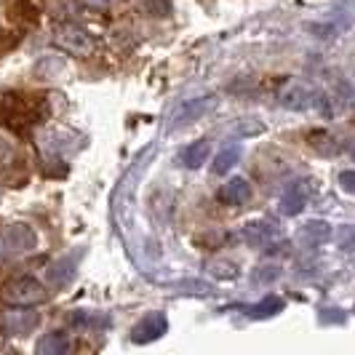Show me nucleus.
<instances>
[{
  "label": "nucleus",
  "mask_w": 355,
  "mask_h": 355,
  "mask_svg": "<svg viewBox=\"0 0 355 355\" xmlns=\"http://www.w3.org/2000/svg\"><path fill=\"white\" fill-rule=\"evenodd\" d=\"M0 297H3V302L17 304V307H35V304H43L49 300V291L40 281L24 275V278H14L3 286Z\"/></svg>",
  "instance_id": "f257e3e1"
},
{
  "label": "nucleus",
  "mask_w": 355,
  "mask_h": 355,
  "mask_svg": "<svg viewBox=\"0 0 355 355\" xmlns=\"http://www.w3.org/2000/svg\"><path fill=\"white\" fill-rule=\"evenodd\" d=\"M0 241H3V246L8 251V259L11 257H21V254H27V251H33L37 246L35 230L27 227V225H6L0 230Z\"/></svg>",
  "instance_id": "f03ea898"
},
{
  "label": "nucleus",
  "mask_w": 355,
  "mask_h": 355,
  "mask_svg": "<svg viewBox=\"0 0 355 355\" xmlns=\"http://www.w3.org/2000/svg\"><path fill=\"white\" fill-rule=\"evenodd\" d=\"M37 326H40V315L30 307H17L11 304V310L3 313V329L8 334H17V337H27L33 334Z\"/></svg>",
  "instance_id": "7ed1b4c3"
},
{
  "label": "nucleus",
  "mask_w": 355,
  "mask_h": 355,
  "mask_svg": "<svg viewBox=\"0 0 355 355\" xmlns=\"http://www.w3.org/2000/svg\"><path fill=\"white\" fill-rule=\"evenodd\" d=\"M75 275H78V254H67V257L56 259V262L49 267V284H51V288H56V291L67 288V286L75 281Z\"/></svg>",
  "instance_id": "20e7f679"
},
{
  "label": "nucleus",
  "mask_w": 355,
  "mask_h": 355,
  "mask_svg": "<svg viewBox=\"0 0 355 355\" xmlns=\"http://www.w3.org/2000/svg\"><path fill=\"white\" fill-rule=\"evenodd\" d=\"M307 198H310V184L300 179V182H291V187L284 193L281 198V206H284V214L288 216H297L307 206Z\"/></svg>",
  "instance_id": "39448f33"
},
{
  "label": "nucleus",
  "mask_w": 355,
  "mask_h": 355,
  "mask_svg": "<svg viewBox=\"0 0 355 355\" xmlns=\"http://www.w3.org/2000/svg\"><path fill=\"white\" fill-rule=\"evenodd\" d=\"M214 107V96H200V99H190L187 105L179 110L177 115H174V128H182V125H190L196 123L198 118H203L209 110Z\"/></svg>",
  "instance_id": "423d86ee"
},
{
  "label": "nucleus",
  "mask_w": 355,
  "mask_h": 355,
  "mask_svg": "<svg viewBox=\"0 0 355 355\" xmlns=\"http://www.w3.org/2000/svg\"><path fill=\"white\" fill-rule=\"evenodd\" d=\"M166 315L163 313H153V315H147V318L134 329V342H153V339H158L160 334H166Z\"/></svg>",
  "instance_id": "0eeeda50"
},
{
  "label": "nucleus",
  "mask_w": 355,
  "mask_h": 355,
  "mask_svg": "<svg viewBox=\"0 0 355 355\" xmlns=\"http://www.w3.org/2000/svg\"><path fill=\"white\" fill-rule=\"evenodd\" d=\"M243 238H246V243L249 246H267L272 238H275V227L270 225V222H262V219H257V222H249V225H243Z\"/></svg>",
  "instance_id": "6e6552de"
},
{
  "label": "nucleus",
  "mask_w": 355,
  "mask_h": 355,
  "mask_svg": "<svg viewBox=\"0 0 355 355\" xmlns=\"http://www.w3.org/2000/svg\"><path fill=\"white\" fill-rule=\"evenodd\" d=\"M219 196H222L225 203H230V206H243V203H249V198H251V184L246 179L235 177L222 187Z\"/></svg>",
  "instance_id": "1a4fd4ad"
},
{
  "label": "nucleus",
  "mask_w": 355,
  "mask_h": 355,
  "mask_svg": "<svg viewBox=\"0 0 355 355\" xmlns=\"http://www.w3.org/2000/svg\"><path fill=\"white\" fill-rule=\"evenodd\" d=\"M209 153H211L209 139H198V142L187 144V147L182 150V163H184L187 168H200V166L209 160Z\"/></svg>",
  "instance_id": "9d476101"
},
{
  "label": "nucleus",
  "mask_w": 355,
  "mask_h": 355,
  "mask_svg": "<svg viewBox=\"0 0 355 355\" xmlns=\"http://www.w3.org/2000/svg\"><path fill=\"white\" fill-rule=\"evenodd\" d=\"M241 160V144L238 142H230L227 147H222L219 150V155L214 158V166H211V171L216 174V177H225L227 171H230L232 166Z\"/></svg>",
  "instance_id": "9b49d317"
},
{
  "label": "nucleus",
  "mask_w": 355,
  "mask_h": 355,
  "mask_svg": "<svg viewBox=\"0 0 355 355\" xmlns=\"http://www.w3.org/2000/svg\"><path fill=\"white\" fill-rule=\"evenodd\" d=\"M313 102H315L313 91L304 89V86H291V89H286L281 94V105L288 107V110H307Z\"/></svg>",
  "instance_id": "f8f14e48"
},
{
  "label": "nucleus",
  "mask_w": 355,
  "mask_h": 355,
  "mask_svg": "<svg viewBox=\"0 0 355 355\" xmlns=\"http://www.w3.org/2000/svg\"><path fill=\"white\" fill-rule=\"evenodd\" d=\"M59 43H62V46H67L70 51H78V53L91 51V37L86 35L83 30H78V27H67V30H62V33H59Z\"/></svg>",
  "instance_id": "ddd939ff"
},
{
  "label": "nucleus",
  "mask_w": 355,
  "mask_h": 355,
  "mask_svg": "<svg viewBox=\"0 0 355 355\" xmlns=\"http://www.w3.org/2000/svg\"><path fill=\"white\" fill-rule=\"evenodd\" d=\"M70 350V339L64 337L62 331H53V334H46V337L37 342V353L43 355H62Z\"/></svg>",
  "instance_id": "4468645a"
},
{
  "label": "nucleus",
  "mask_w": 355,
  "mask_h": 355,
  "mask_svg": "<svg viewBox=\"0 0 355 355\" xmlns=\"http://www.w3.org/2000/svg\"><path fill=\"white\" fill-rule=\"evenodd\" d=\"M300 238H302L304 243H310V246H318V243H323V241H329L331 238V227L326 225V222H307L302 227V232H300Z\"/></svg>",
  "instance_id": "2eb2a0df"
},
{
  "label": "nucleus",
  "mask_w": 355,
  "mask_h": 355,
  "mask_svg": "<svg viewBox=\"0 0 355 355\" xmlns=\"http://www.w3.org/2000/svg\"><path fill=\"white\" fill-rule=\"evenodd\" d=\"M11 17L19 19V21H24V24H37L40 11H37V6L33 3V0H14V6H11Z\"/></svg>",
  "instance_id": "dca6fc26"
},
{
  "label": "nucleus",
  "mask_w": 355,
  "mask_h": 355,
  "mask_svg": "<svg viewBox=\"0 0 355 355\" xmlns=\"http://www.w3.org/2000/svg\"><path fill=\"white\" fill-rule=\"evenodd\" d=\"M310 147H313L318 155H326V158H331V155L339 153L337 139H334L331 134H326V131H315V134L310 137Z\"/></svg>",
  "instance_id": "f3484780"
},
{
  "label": "nucleus",
  "mask_w": 355,
  "mask_h": 355,
  "mask_svg": "<svg viewBox=\"0 0 355 355\" xmlns=\"http://www.w3.org/2000/svg\"><path fill=\"white\" fill-rule=\"evenodd\" d=\"M284 310V300L281 297H267V300H262L259 304H254L249 310L251 318L262 320V318H270V315H278Z\"/></svg>",
  "instance_id": "a211bd4d"
},
{
  "label": "nucleus",
  "mask_w": 355,
  "mask_h": 355,
  "mask_svg": "<svg viewBox=\"0 0 355 355\" xmlns=\"http://www.w3.org/2000/svg\"><path fill=\"white\" fill-rule=\"evenodd\" d=\"M209 270H211L216 278H235V275H238L235 265H227V262H211Z\"/></svg>",
  "instance_id": "6ab92c4d"
},
{
  "label": "nucleus",
  "mask_w": 355,
  "mask_h": 355,
  "mask_svg": "<svg viewBox=\"0 0 355 355\" xmlns=\"http://www.w3.org/2000/svg\"><path fill=\"white\" fill-rule=\"evenodd\" d=\"M278 278V267H259L257 272H254V281L257 284H270V281H275Z\"/></svg>",
  "instance_id": "aec40b11"
},
{
  "label": "nucleus",
  "mask_w": 355,
  "mask_h": 355,
  "mask_svg": "<svg viewBox=\"0 0 355 355\" xmlns=\"http://www.w3.org/2000/svg\"><path fill=\"white\" fill-rule=\"evenodd\" d=\"M339 182H342V190H345V193H353L355 190V174L353 171H342V174H339Z\"/></svg>",
  "instance_id": "412c9836"
},
{
  "label": "nucleus",
  "mask_w": 355,
  "mask_h": 355,
  "mask_svg": "<svg viewBox=\"0 0 355 355\" xmlns=\"http://www.w3.org/2000/svg\"><path fill=\"white\" fill-rule=\"evenodd\" d=\"M339 238H342V249L350 251V246H353V230H350L347 225H345V230H342V235H339Z\"/></svg>",
  "instance_id": "4be33fe9"
},
{
  "label": "nucleus",
  "mask_w": 355,
  "mask_h": 355,
  "mask_svg": "<svg viewBox=\"0 0 355 355\" xmlns=\"http://www.w3.org/2000/svg\"><path fill=\"white\" fill-rule=\"evenodd\" d=\"M8 155H11V147H8V142L0 137V160H6Z\"/></svg>",
  "instance_id": "5701e85b"
}]
</instances>
